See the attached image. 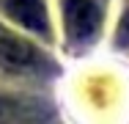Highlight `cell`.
<instances>
[{"label":"cell","instance_id":"1","mask_svg":"<svg viewBox=\"0 0 129 124\" xmlns=\"http://www.w3.org/2000/svg\"><path fill=\"white\" fill-rule=\"evenodd\" d=\"M41 64L44 58L36 44H30L25 36L0 25V66L11 72H33V69H41Z\"/></svg>","mask_w":129,"mask_h":124},{"label":"cell","instance_id":"2","mask_svg":"<svg viewBox=\"0 0 129 124\" xmlns=\"http://www.w3.org/2000/svg\"><path fill=\"white\" fill-rule=\"evenodd\" d=\"M99 25H102V14L93 0H66V30L72 42L85 44L96 39Z\"/></svg>","mask_w":129,"mask_h":124},{"label":"cell","instance_id":"3","mask_svg":"<svg viewBox=\"0 0 129 124\" xmlns=\"http://www.w3.org/2000/svg\"><path fill=\"white\" fill-rule=\"evenodd\" d=\"M6 8H8L11 19H17L22 28L50 39V19H47V11H44L41 0H8Z\"/></svg>","mask_w":129,"mask_h":124},{"label":"cell","instance_id":"4","mask_svg":"<svg viewBox=\"0 0 129 124\" xmlns=\"http://www.w3.org/2000/svg\"><path fill=\"white\" fill-rule=\"evenodd\" d=\"M14 113H17V105L8 97H0V124H6L8 119H14Z\"/></svg>","mask_w":129,"mask_h":124},{"label":"cell","instance_id":"5","mask_svg":"<svg viewBox=\"0 0 129 124\" xmlns=\"http://www.w3.org/2000/svg\"><path fill=\"white\" fill-rule=\"evenodd\" d=\"M118 44L121 47H129V11L124 14V19L118 25Z\"/></svg>","mask_w":129,"mask_h":124}]
</instances>
